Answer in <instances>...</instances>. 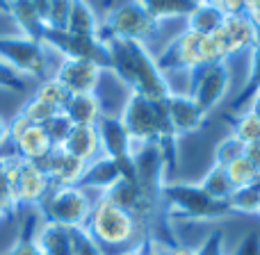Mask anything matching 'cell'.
Wrapping results in <instances>:
<instances>
[{
  "label": "cell",
  "mask_w": 260,
  "mask_h": 255,
  "mask_svg": "<svg viewBox=\"0 0 260 255\" xmlns=\"http://www.w3.org/2000/svg\"><path fill=\"white\" fill-rule=\"evenodd\" d=\"M103 41L108 48V73L126 87L128 94H142L157 100H165L171 94L169 80L148 46L114 37H103Z\"/></svg>",
  "instance_id": "1"
},
{
  "label": "cell",
  "mask_w": 260,
  "mask_h": 255,
  "mask_svg": "<svg viewBox=\"0 0 260 255\" xmlns=\"http://www.w3.org/2000/svg\"><path fill=\"white\" fill-rule=\"evenodd\" d=\"M85 228L103 248H114L117 253L137 246L144 237H148V230L105 194L96 196Z\"/></svg>",
  "instance_id": "2"
},
{
  "label": "cell",
  "mask_w": 260,
  "mask_h": 255,
  "mask_svg": "<svg viewBox=\"0 0 260 255\" xmlns=\"http://www.w3.org/2000/svg\"><path fill=\"white\" fill-rule=\"evenodd\" d=\"M123 128L133 143H167L176 141L174 128L167 117L165 100L148 98L142 94H128L119 110Z\"/></svg>",
  "instance_id": "3"
},
{
  "label": "cell",
  "mask_w": 260,
  "mask_h": 255,
  "mask_svg": "<svg viewBox=\"0 0 260 255\" xmlns=\"http://www.w3.org/2000/svg\"><path fill=\"white\" fill-rule=\"evenodd\" d=\"M155 59L165 76L171 71L189 76V73L199 71V68H203V66H210V64H217V62H226L215 34L203 37V34H197V32H189V30H180L178 34L169 41L165 53L155 55Z\"/></svg>",
  "instance_id": "4"
},
{
  "label": "cell",
  "mask_w": 260,
  "mask_h": 255,
  "mask_svg": "<svg viewBox=\"0 0 260 255\" xmlns=\"http://www.w3.org/2000/svg\"><path fill=\"white\" fill-rule=\"evenodd\" d=\"M162 210L171 219L185 221H221L226 216H233L229 210V203L215 201L208 196L206 189L199 183H169L167 180L162 189Z\"/></svg>",
  "instance_id": "5"
},
{
  "label": "cell",
  "mask_w": 260,
  "mask_h": 255,
  "mask_svg": "<svg viewBox=\"0 0 260 255\" xmlns=\"http://www.w3.org/2000/svg\"><path fill=\"white\" fill-rule=\"evenodd\" d=\"M162 27L137 0H117L101 14V34L123 41H137L148 46V41L160 34Z\"/></svg>",
  "instance_id": "6"
},
{
  "label": "cell",
  "mask_w": 260,
  "mask_h": 255,
  "mask_svg": "<svg viewBox=\"0 0 260 255\" xmlns=\"http://www.w3.org/2000/svg\"><path fill=\"white\" fill-rule=\"evenodd\" d=\"M96 198L89 196L80 185L73 187H50L46 198L37 205V214L41 221L64 226V228H85L89 212Z\"/></svg>",
  "instance_id": "7"
},
{
  "label": "cell",
  "mask_w": 260,
  "mask_h": 255,
  "mask_svg": "<svg viewBox=\"0 0 260 255\" xmlns=\"http://www.w3.org/2000/svg\"><path fill=\"white\" fill-rule=\"evenodd\" d=\"M50 55H55L44 41H35L23 34H0V62L18 73L21 78H35L44 82L53 78Z\"/></svg>",
  "instance_id": "8"
},
{
  "label": "cell",
  "mask_w": 260,
  "mask_h": 255,
  "mask_svg": "<svg viewBox=\"0 0 260 255\" xmlns=\"http://www.w3.org/2000/svg\"><path fill=\"white\" fill-rule=\"evenodd\" d=\"M231 82H233L231 62H217L189 73L185 91L197 100V105L203 112L210 114L212 110L221 107L231 96Z\"/></svg>",
  "instance_id": "9"
},
{
  "label": "cell",
  "mask_w": 260,
  "mask_h": 255,
  "mask_svg": "<svg viewBox=\"0 0 260 255\" xmlns=\"http://www.w3.org/2000/svg\"><path fill=\"white\" fill-rule=\"evenodd\" d=\"M7 157V171H9V180L14 187V196H16L18 207H35L39 205L46 198V194L50 192L53 183H50L48 173L41 169V164L37 162H27L21 160L18 155H5Z\"/></svg>",
  "instance_id": "10"
},
{
  "label": "cell",
  "mask_w": 260,
  "mask_h": 255,
  "mask_svg": "<svg viewBox=\"0 0 260 255\" xmlns=\"http://www.w3.org/2000/svg\"><path fill=\"white\" fill-rule=\"evenodd\" d=\"M217 44H219V50L224 55L226 62H233V59L242 57L244 53H251V48L258 44L260 32L258 27L251 23V18L247 14H231V16H224V23L217 30L215 34Z\"/></svg>",
  "instance_id": "11"
},
{
  "label": "cell",
  "mask_w": 260,
  "mask_h": 255,
  "mask_svg": "<svg viewBox=\"0 0 260 255\" xmlns=\"http://www.w3.org/2000/svg\"><path fill=\"white\" fill-rule=\"evenodd\" d=\"M105 73L108 71L91 59L59 57L53 78L69 94H99V87L103 82Z\"/></svg>",
  "instance_id": "12"
},
{
  "label": "cell",
  "mask_w": 260,
  "mask_h": 255,
  "mask_svg": "<svg viewBox=\"0 0 260 255\" xmlns=\"http://www.w3.org/2000/svg\"><path fill=\"white\" fill-rule=\"evenodd\" d=\"M99 137H101V151H103L105 157L114 160L121 169V175L126 178H133V162H130V155H133V141H130L126 128H123L119 114H105L99 123Z\"/></svg>",
  "instance_id": "13"
},
{
  "label": "cell",
  "mask_w": 260,
  "mask_h": 255,
  "mask_svg": "<svg viewBox=\"0 0 260 255\" xmlns=\"http://www.w3.org/2000/svg\"><path fill=\"white\" fill-rule=\"evenodd\" d=\"M165 107H167V117H169V123L174 128L176 137L197 134L208 121V114L199 107L197 100L187 91H171L165 98Z\"/></svg>",
  "instance_id": "14"
},
{
  "label": "cell",
  "mask_w": 260,
  "mask_h": 255,
  "mask_svg": "<svg viewBox=\"0 0 260 255\" xmlns=\"http://www.w3.org/2000/svg\"><path fill=\"white\" fill-rule=\"evenodd\" d=\"M39 164H41V169L48 173L53 187H73V185H80L82 175H85V169H87L85 162L73 157L71 153H67L62 146H55Z\"/></svg>",
  "instance_id": "15"
},
{
  "label": "cell",
  "mask_w": 260,
  "mask_h": 255,
  "mask_svg": "<svg viewBox=\"0 0 260 255\" xmlns=\"http://www.w3.org/2000/svg\"><path fill=\"white\" fill-rule=\"evenodd\" d=\"M62 112L73 126H96L108 114L99 94H71Z\"/></svg>",
  "instance_id": "16"
},
{
  "label": "cell",
  "mask_w": 260,
  "mask_h": 255,
  "mask_svg": "<svg viewBox=\"0 0 260 255\" xmlns=\"http://www.w3.org/2000/svg\"><path fill=\"white\" fill-rule=\"evenodd\" d=\"M62 148L67 153H71L73 157H78L80 162L89 164L96 157L103 155L101 151V137L96 126H73L69 132L67 141L62 143Z\"/></svg>",
  "instance_id": "17"
},
{
  "label": "cell",
  "mask_w": 260,
  "mask_h": 255,
  "mask_svg": "<svg viewBox=\"0 0 260 255\" xmlns=\"http://www.w3.org/2000/svg\"><path fill=\"white\" fill-rule=\"evenodd\" d=\"M0 7L16 23L18 34L30 37V39H35V41L44 39L46 27H44V23H41L39 14L35 12L30 0H0Z\"/></svg>",
  "instance_id": "18"
},
{
  "label": "cell",
  "mask_w": 260,
  "mask_h": 255,
  "mask_svg": "<svg viewBox=\"0 0 260 255\" xmlns=\"http://www.w3.org/2000/svg\"><path fill=\"white\" fill-rule=\"evenodd\" d=\"M119 178H121V169H119L117 162L101 155V157H96L94 162L87 164L85 175H82V180H80V187L87 189V192H96L101 196V194L108 192Z\"/></svg>",
  "instance_id": "19"
},
{
  "label": "cell",
  "mask_w": 260,
  "mask_h": 255,
  "mask_svg": "<svg viewBox=\"0 0 260 255\" xmlns=\"http://www.w3.org/2000/svg\"><path fill=\"white\" fill-rule=\"evenodd\" d=\"M35 239L39 251L44 255H73L71 228L50 224V221H39Z\"/></svg>",
  "instance_id": "20"
},
{
  "label": "cell",
  "mask_w": 260,
  "mask_h": 255,
  "mask_svg": "<svg viewBox=\"0 0 260 255\" xmlns=\"http://www.w3.org/2000/svg\"><path fill=\"white\" fill-rule=\"evenodd\" d=\"M12 143H14V155H18L21 160H27V162H37V164L55 148L50 137L46 134L44 126H35V123L18 139H14Z\"/></svg>",
  "instance_id": "21"
},
{
  "label": "cell",
  "mask_w": 260,
  "mask_h": 255,
  "mask_svg": "<svg viewBox=\"0 0 260 255\" xmlns=\"http://www.w3.org/2000/svg\"><path fill=\"white\" fill-rule=\"evenodd\" d=\"M62 32L82 37H103L101 34V14L89 0H73L69 12L67 27Z\"/></svg>",
  "instance_id": "22"
},
{
  "label": "cell",
  "mask_w": 260,
  "mask_h": 255,
  "mask_svg": "<svg viewBox=\"0 0 260 255\" xmlns=\"http://www.w3.org/2000/svg\"><path fill=\"white\" fill-rule=\"evenodd\" d=\"M221 23H224V14L219 9H215L212 5H208L206 0H199L192 7V12L185 16L183 27L189 32H197V34L212 37V34H217Z\"/></svg>",
  "instance_id": "23"
},
{
  "label": "cell",
  "mask_w": 260,
  "mask_h": 255,
  "mask_svg": "<svg viewBox=\"0 0 260 255\" xmlns=\"http://www.w3.org/2000/svg\"><path fill=\"white\" fill-rule=\"evenodd\" d=\"M144 9L153 16V21L157 25H165V23L171 21H185L192 7L197 5V0H137Z\"/></svg>",
  "instance_id": "24"
},
{
  "label": "cell",
  "mask_w": 260,
  "mask_h": 255,
  "mask_svg": "<svg viewBox=\"0 0 260 255\" xmlns=\"http://www.w3.org/2000/svg\"><path fill=\"white\" fill-rule=\"evenodd\" d=\"M229 134L235 139V141L242 143L244 148L256 146V143H260V117L251 107H244V110L233 112Z\"/></svg>",
  "instance_id": "25"
},
{
  "label": "cell",
  "mask_w": 260,
  "mask_h": 255,
  "mask_svg": "<svg viewBox=\"0 0 260 255\" xmlns=\"http://www.w3.org/2000/svg\"><path fill=\"white\" fill-rule=\"evenodd\" d=\"M229 210L231 214L260 216V180L244 187H235L229 198Z\"/></svg>",
  "instance_id": "26"
},
{
  "label": "cell",
  "mask_w": 260,
  "mask_h": 255,
  "mask_svg": "<svg viewBox=\"0 0 260 255\" xmlns=\"http://www.w3.org/2000/svg\"><path fill=\"white\" fill-rule=\"evenodd\" d=\"M199 185L206 189L208 196H212L215 201H221V203H229L231 194L235 192V187H233V183H231L226 169L221 164H215V162H212V166L208 169V173L199 180Z\"/></svg>",
  "instance_id": "27"
},
{
  "label": "cell",
  "mask_w": 260,
  "mask_h": 255,
  "mask_svg": "<svg viewBox=\"0 0 260 255\" xmlns=\"http://www.w3.org/2000/svg\"><path fill=\"white\" fill-rule=\"evenodd\" d=\"M39 214H30L25 221H23V228L18 233L16 242L9 246V251L5 255H44L37 246V239H35V233H37V226H39Z\"/></svg>",
  "instance_id": "28"
},
{
  "label": "cell",
  "mask_w": 260,
  "mask_h": 255,
  "mask_svg": "<svg viewBox=\"0 0 260 255\" xmlns=\"http://www.w3.org/2000/svg\"><path fill=\"white\" fill-rule=\"evenodd\" d=\"M224 169H226V173H229L233 187H244V185H251V183H258L260 180V171L256 169V164L249 160L247 151H244L242 155H238L235 160H231Z\"/></svg>",
  "instance_id": "29"
},
{
  "label": "cell",
  "mask_w": 260,
  "mask_h": 255,
  "mask_svg": "<svg viewBox=\"0 0 260 255\" xmlns=\"http://www.w3.org/2000/svg\"><path fill=\"white\" fill-rule=\"evenodd\" d=\"M258 85H260V39H258V44L251 48V53H249V76H247V82H244L242 91H240L233 100V112L247 107L249 98H251L253 89H256Z\"/></svg>",
  "instance_id": "30"
},
{
  "label": "cell",
  "mask_w": 260,
  "mask_h": 255,
  "mask_svg": "<svg viewBox=\"0 0 260 255\" xmlns=\"http://www.w3.org/2000/svg\"><path fill=\"white\" fill-rule=\"evenodd\" d=\"M0 214L7 219H14L18 214V203L14 196V187L9 180V171H7V157H0Z\"/></svg>",
  "instance_id": "31"
},
{
  "label": "cell",
  "mask_w": 260,
  "mask_h": 255,
  "mask_svg": "<svg viewBox=\"0 0 260 255\" xmlns=\"http://www.w3.org/2000/svg\"><path fill=\"white\" fill-rule=\"evenodd\" d=\"M35 98H39V100H44V103H48L50 107H55V110H59L62 112L64 110V105H67V100H69V91L64 89L62 85H59L55 78H46L44 82H39V87L35 89Z\"/></svg>",
  "instance_id": "32"
},
{
  "label": "cell",
  "mask_w": 260,
  "mask_h": 255,
  "mask_svg": "<svg viewBox=\"0 0 260 255\" xmlns=\"http://www.w3.org/2000/svg\"><path fill=\"white\" fill-rule=\"evenodd\" d=\"M18 112H21L30 123H35V126H44V123H48L55 114H59V110L50 107L48 103H44V100L30 96V98L25 100V105H23Z\"/></svg>",
  "instance_id": "33"
},
{
  "label": "cell",
  "mask_w": 260,
  "mask_h": 255,
  "mask_svg": "<svg viewBox=\"0 0 260 255\" xmlns=\"http://www.w3.org/2000/svg\"><path fill=\"white\" fill-rule=\"evenodd\" d=\"M73 255H108L105 248L87 233V228H71Z\"/></svg>",
  "instance_id": "34"
},
{
  "label": "cell",
  "mask_w": 260,
  "mask_h": 255,
  "mask_svg": "<svg viewBox=\"0 0 260 255\" xmlns=\"http://www.w3.org/2000/svg\"><path fill=\"white\" fill-rule=\"evenodd\" d=\"M71 128H73V123L69 121V117H67L64 112L55 114V117L50 119L48 123H44V130H46V134L50 137L53 146H62V143L67 141V137H69V132H71Z\"/></svg>",
  "instance_id": "35"
},
{
  "label": "cell",
  "mask_w": 260,
  "mask_h": 255,
  "mask_svg": "<svg viewBox=\"0 0 260 255\" xmlns=\"http://www.w3.org/2000/svg\"><path fill=\"white\" fill-rule=\"evenodd\" d=\"M244 151H247V148H244L240 141H235V139L229 134V137H224L219 143H217V148H215V164L226 166L231 160H235L238 155H242Z\"/></svg>",
  "instance_id": "36"
},
{
  "label": "cell",
  "mask_w": 260,
  "mask_h": 255,
  "mask_svg": "<svg viewBox=\"0 0 260 255\" xmlns=\"http://www.w3.org/2000/svg\"><path fill=\"white\" fill-rule=\"evenodd\" d=\"M197 255H229L224 230H219V228L212 230V233L197 246Z\"/></svg>",
  "instance_id": "37"
},
{
  "label": "cell",
  "mask_w": 260,
  "mask_h": 255,
  "mask_svg": "<svg viewBox=\"0 0 260 255\" xmlns=\"http://www.w3.org/2000/svg\"><path fill=\"white\" fill-rule=\"evenodd\" d=\"M0 89L3 91H25V78H21L14 68H9L5 62H0Z\"/></svg>",
  "instance_id": "38"
},
{
  "label": "cell",
  "mask_w": 260,
  "mask_h": 255,
  "mask_svg": "<svg viewBox=\"0 0 260 255\" xmlns=\"http://www.w3.org/2000/svg\"><path fill=\"white\" fill-rule=\"evenodd\" d=\"M229 255H260V235L253 233V230L247 235H242L238 246H235Z\"/></svg>",
  "instance_id": "39"
},
{
  "label": "cell",
  "mask_w": 260,
  "mask_h": 255,
  "mask_svg": "<svg viewBox=\"0 0 260 255\" xmlns=\"http://www.w3.org/2000/svg\"><path fill=\"white\" fill-rule=\"evenodd\" d=\"M208 5H212L215 9H219L224 16L231 14H242L244 12V0H206Z\"/></svg>",
  "instance_id": "40"
},
{
  "label": "cell",
  "mask_w": 260,
  "mask_h": 255,
  "mask_svg": "<svg viewBox=\"0 0 260 255\" xmlns=\"http://www.w3.org/2000/svg\"><path fill=\"white\" fill-rule=\"evenodd\" d=\"M160 255H197V246H187V244H160Z\"/></svg>",
  "instance_id": "41"
},
{
  "label": "cell",
  "mask_w": 260,
  "mask_h": 255,
  "mask_svg": "<svg viewBox=\"0 0 260 255\" xmlns=\"http://www.w3.org/2000/svg\"><path fill=\"white\" fill-rule=\"evenodd\" d=\"M30 3H32V7H35V12L39 14L41 23H44V27H46V23H48V18H50V12H53L57 0H30Z\"/></svg>",
  "instance_id": "42"
},
{
  "label": "cell",
  "mask_w": 260,
  "mask_h": 255,
  "mask_svg": "<svg viewBox=\"0 0 260 255\" xmlns=\"http://www.w3.org/2000/svg\"><path fill=\"white\" fill-rule=\"evenodd\" d=\"M244 14L251 18V23L260 32V0H244Z\"/></svg>",
  "instance_id": "43"
},
{
  "label": "cell",
  "mask_w": 260,
  "mask_h": 255,
  "mask_svg": "<svg viewBox=\"0 0 260 255\" xmlns=\"http://www.w3.org/2000/svg\"><path fill=\"white\" fill-rule=\"evenodd\" d=\"M146 248H148V237H144L142 242L137 244V246L126 248V251H121V253H114V255H146Z\"/></svg>",
  "instance_id": "44"
},
{
  "label": "cell",
  "mask_w": 260,
  "mask_h": 255,
  "mask_svg": "<svg viewBox=\"0 0 260 255\" xmlns=\"http://www.w3.org/2000/svg\"><path fill=\"white\" fill-rule=\"evenodd\" d=\"M5 141H9V121L0 114V146H3Z\"/></svg>",
  "instance_id": "45"
},
{
  "label": "cell",
  "mask_w": 260,
  "mask_h": 255,
  "mask_svg": "<svg viewBox=\"0 0 260 255\" xmlns=\"http://www.w3.org/2000/svg\"><path fill=\"white\" fill-rule=\"evenodd\" d=\"M247 155H249V160L256 164V169L260 171V143H256V146H249L247 148Z\"/></svg>",
  "instance_id": "46"
},
{
  "label": "cell",
  "mask_w": 260,
  "mask_h": 255,
  "mask_svg": "<svg viewBox=\"0 0 260 255\" xmlns=\"http://www.w3.org/2000/svg\"><path fill=\"white\" fill-rule=\"evenodd\" d=\"M247 107H251L253 112H256L258 117H260V100H258V98H251V100H249V105H247Z\"/></svg>",
  "instance_id": "47"
},
{
  "label": "cell",
  "mask_w": 260,
  "mask_h": 255,
  "mask_svg": "<svg viewBox=\"0 0 260 255\" xmlns=\"http://www.w3.org/2000/svg\"><path fill=\"white\" fill-rule=\"evenodd\" d=\"M251 98H258V100H260V85L256 87V89H253V94H251ZM251 98H249V100H251ZM247 105H249V103H247Z\"/></svg>",
  "instance_id": "48"
},
{
  "label": "cell",
  "mask_w": 260,
  "mask_h": 255,
  "mask_svg": "<svg viewBox=\"0 0 260 255\" xmlns=\"http://www.w3.org/2000/svg\"><path fill=\"white\" fill-rule=\"evenodd\" d=\"M0 221H5V216H3V214H0Z\"/></svg>",
  "instance_id": "49"
}]
</instances>
